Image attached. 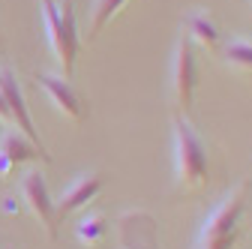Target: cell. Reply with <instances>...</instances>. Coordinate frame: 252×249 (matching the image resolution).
Wrapping results in <instances>:
<instances>
[{"label":"cell","mask_w":252,"mask_h":249,"mask_svg":"<svg viewBox=\"0 0 252 249\" xmlns=\"http://www.w3.org/2000/svg\"><path fill=\"white\" fill-rule=\"evenodd\" d=\"M183 27H186V39L189 42H198V45H204V48H216V42H219V27H216V21L207 15V12H201V9H195V12H189L186 18H183Z\"/></svg>","instance_id":"8fae6325"},{"label":"cell","mask_w":252,"mask_h":249,"mask_svg":"<svg viewBox=\"0 0 252 249\" xmlns=\"http://www.w3.org/2000/svg\"><path fill=\"white\" fill-rule=\"evenodd\" d=\"M18 192H21V201L27 204V210L36 216L39 225L45 228V234L54 240L60 219H57V210H54V198H51V192H48L45 174H42L39 168L27 171V174L21 177V183H18Z\"/></svg>","instance_id":"5b68a950"},{"label":"cell","mask_w":252,"mask_h":249,"mask_svg":"<svg viewBox=\"0 0 252 249\" xmlns=\"http://www.w3.org/2000/svg\"><path fill=\"white\" fill-rule=\"evenodd\" d=\"M102 186H105V180H102V174H99V171H84V174H75V177H72V183H69L66 189L60 192V198L54 201L57 219H66L69 213H75V210L87 207L93 198L102 192Z\"/></svg>","instance_id":"52a82bcc"},{"label":"cell","mask_w":252,"mask_h":249,"mask_svg":"<svg viewBox=\"0 0 252 249\" xmlns=\"http://www.w3.org/2000/svg\"><path fill=\"white\" fill-rule=\"evenodd\" d=\"M171 138H174V180L183 192H195L207 180V147L201 135L192 129L183 114L171 120Z\"/></svg>","instance_id":"7a4b0ae2"},{"label":"cell","mask_w":252,"mask_h":249,"mask_svg":"<svg viewBox=\"0 0 252 249\" xmlns=\"http://www.w3.org/2000/svg\"><path fill=\"white\" fill-rule=\"evenodd\" d=\"M195 81H198V63H195V48L186 36L177 39L174 54H171V69H168V84H171V99L177 105V114L186 117L189 105L195 96Z\"/></svg>","instance_id":"277c9868"},{"label":"cell","mask_w":252,"mask_h":249,"mask_svg":"<svg viewBox=\"0 0 252 249\" xmlns=\"http://www.w3.org/2000/svg\"><path fill=\"white\" fill-rule=\"evenodd\" d=\"M249 6H252V0H249Z\"/></svg>","instance_id":"2e32d148"},{"label":"cell","mask_w":252,"mask_h":249,"mask_svg":"<svg viewBox=\"0 0 252 249\" xmlns=\"http://www.w3.org/2000/svg\"><path fill=\"white\" fill-rule=\"evenodd\" d=\"M249 195H252V180L243 177L234 189H228L225 198L204 216L198 237H195V249H234Z\"/></svg>","instance_id":"6da1fadb"},{"label":"cell","mask_w":252,"mask_h":249,"mask_svg":"<svg viewBox=\"0 0 252 249\" xmlns=\"http://www.w3.org/2000/svg\"><path fill=\"white\" fill-rule=\"evenodd\" d=\"M225 63L234 69H252V42L246 39H231L225 45Z\"/></svg>","instance_id":"4fadbf2b"},{"label":"cell","mask_w":252,"mask_h":249,"mask_svg":"<svg viewBox=\"0 0 252 249\" xmlns=\"http://www.w3.org/2000/svg\"><path fill=\"white\" fill-rule=\"evenodd\" d=\"M36 81H39V87L48 93V99L57 105V111H63V114L72 117V120H81V117H84L81 96L75 93V87L69 84V78L54 75V72H36Z\"/></svg>","instance_id":"30bf717a"},{"label":"cell","mask_w":252,"mask_h":249,"mask_svg":"<svg viewBox=\"0 0 252 249\" xmlns=\"http://www.w3.org/2000/svg\"><path fill=\"white\" fill-rule=\"evenodd\" d=\"M0 93L6 99V108H9V120H15V126L33 141L36 147H45L39 132L33 129V120H30V111H27V102H24V90L18 84V75L9 69V66H0Z\"/></svg>","instance_id":"ba28073f"},{"label":"cell","mask_w":252,"mask_h":249,"mask_svg":"<svg viewBox=\"0 0 252 249\" xmlns=\"http://www.w3.org/2000/svg\"><path fill=\"white\" fill-rule=\"evenodd\" d=\"M0 120H9V108H6V99H3V93H0Z\"/></svg>","instance_id":"9a60e30c"},{"label":"cell","mask_w":252,"mask_h":249,"mask_svg":"<svg viewBox=\"0 0 252 249\" xmlns=\"http://www.w3.org/2000/svg\"><path fill=\"white\" fill-rule=\"evenodd\" d=\"M30 159H45L48 162L51 156L45 153V147H36L33 141H30L24 132H18V129H6L3 135H0V174H6L15 165L30 162Z\"/></svg>","instance_id":"9c48e42d"},{"label":"cell","mask_w":252,"mask_h":249,"mask_svg":"<svg viewBox=\"0 0 252 249\" xmlns=\"http://www.w3.org/2000/svg\"><path fill=\"white\" fill-rule=\"evenodd\" d=\"M126 0H93L90 6V39L102 33V27L123 9Z\"/></svg>","instance_id":"7c38bea8"},{"label":"cell","mask_w":252,"mask_h":249,"mask_svg":"<svg viewBox=\"0 0 252 249\" xmlns=\"http://www.w3.org/2000/svg\"><path fill=\"white\" fill-rule=\"evenodd\" d=\"M117 237L123 249H159L156 222L147 210H126L117 216Z\"/></svg>","instance_id":"8992f818"},{"label":"cell","mask_w":252,"mask_h":249,"mask_svg":"<svg viewBox=\"0 0 252 249\" xmlns=\"http://www.w3.org/2000/svg\"><path fill=\"white\" fill-rule=\"evenodd\" d=\"M39 12H42V27H45V39L54 51V57L63 66V78H72L75 72V57H78V27H75V9L72 0H39Z\"/></svg>","instance_id":"3957f363"},{"label":"cell","mask_w":252,"mask_h":249,"mask_svg":"<svg viewBox=\"0 0 252 249\" xmlns=\"http://www.w3.org/2000/svg\"><path fill=\"white\" fill-rule=\"evenodd\" d=\"M75 234H78L81 243H96L105 234V219L99 213H90V216H84V219L75 225Z\"/></svg>","instance_id":"5bb4252c"}]
</instances>
